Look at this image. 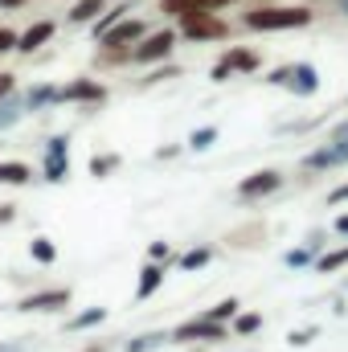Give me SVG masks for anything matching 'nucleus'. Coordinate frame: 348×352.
Returning a JSON list of instances; mask_svg holds the SVG:
<instances>
[{"label":"nucleus","mask_w":348,"mask_h":352,"mask_svg":"<svg viewBox=\"0 0 348 352\" xmlns=\"http://www.w3.org/2000/svg\"><path fill=\"white\" fill-rule=\"evenodd\" d=\"M226 4H234V0H213V8H226Z\"/></svg>","instance_id":"a19ab883"},{"label":"nucleus","mask_w":348,"mask_h":352,"mask_svg":"<svg viewBox=\"0 0 348 352\" xmlns=\"http://www.w3.org/2000/svg\"><path fill=\"white\" fill-rule=\"evenodd\" d=\"M21 4H29V0H0V8H21Z\"/></svg>","instance_id":"4c0bfd02"},{"label":"nucleus","mask_w":348,"mask_h":352,"mask_svg":"<svg viewBox=\"0 0 348 352\" xmlns=\"http://www.w3.org/2000/svg\"><path fill=\"white\" fill-rule=\"evenodd\" d=\"M45 102H62V90L58 87H33L29 90V98H25L29 111H37V107H45Z\"/></svg>","instance_id":"a211bd4d"},{"label":"nucleus","mask_w":348,"mask_h":352,"mask_svg":"<svg viewBox=\"0 0 348 352\" xmlns=\"http://www.w3.org/2000/svg\"><path fill=\"white\" fill-rule=\"evenodd\" d=\"M221 62L230 66V74H234V70H238V74H254V70H259V54H250V50H230Z\"/></svg>","instance_id":"4468645a"},{"label":"nucleus","mask_w":348,"mask_h":352,"mask_svg":"<svg viewBox=\"0 0 348 352\" xmlns=\"http://www.w3.org/2000/svg\"><path fill=\"white\" fill-rule=\"evenodd\" d=\"M336 140H348V123H340V127H336Z\"/></svg>","instance_id":"58836bf2"},{"label":"nucleus","mask_w":348,"mask_h":352,"mask_svg":"<svg viewBox=\"0 0 348 352\" xmlns=\"http://www.w3.org/2000/svg\"><path fill=\"white\" fill-rule=\"evenodd\" d=\"M303 164H307V168H340V164H348V140H336V144L312 152Z\"/></svg>","instance_id":"6e6552de"},{"label":"nucleus","mask_w":348,"mask_h":352,"mask_svg":"<svg viewBox=\"0 0 348 352\" xmlns=\"http://www.w3.org/2000/svg\"><path fill=\"white\" fill-rule=\"evenodd\" d=\"M8 50H17V33L0 25V54H8Z\"/></svg>","instance_id":"7c9ffc66"},{"label":"nucleus","mask_w":348,"mask_h":352,"mask_svg":"<svg viewBox=\"0 0 348 352\" xmlns=\"http://www.w3.org/2000/svg\"><path fill=\"white\" fill-rule=\"evenodd\" d=\"M234 316H238V299H221L217 307L205 311V320H217V324H226V320H234Z\"/></svg>","instance_id":"5701e85b"},{"label":"nucleus","mask_w":348,"mask_h":352,"mask_svg":"<svg viewBox=\"0 0 348 352\" xmlns=\"http://www.w3.org/2000/svg\"><path fill=\"white\" fill-rule=\"evenodd\" d=\"M164 8L184 21V16H197V12H213V0H164Z\"/></svg>","instance_id":"2eb2a0df"},{"label":"nucleus","mask_w":348,"mask_h":352,"mask_svg":"<svg viewBox=\"0 0 348 352\" xmlns=\"http://www.w3.org/2000/svg\"><path fill=\"white\" fill-rule=\"evenodd\" d=\"M87 352H102V349H87Z\"/></svg>","instance_id":"79ce46f5"},{"label":"nucleus","mask_w":348,"mask_h":352,"mask_svg":"<svg viewBox=\"0 0 348 352\" xmlns=\"http://www.w3.org/2000/svg\"><path fill=\"white\" fill-rule=\"evenodd\" d=\"M66 168H70V140L66 135H54L50 148H45V180H66Z\"/></svg>","instance_id":"20e7f679"},{"label":"nucleus","mask_w":348,"mask_h":352,"mask_svg":"<svg viewBox=\"0 0 348 352\" xmlns=\"http://www.w3.org/2000/svg\"><path fill=\"white\" fill-rule=\"evenodd\" d=\"M107 320V307H90V311H83V316H74L66 328L70 332H83V328H94V324H102Z\"/></svg>","instance_id":"aec40b11"},{"label":"nucleus","mask_w":348,"mask_h":352,"mask_svg":"<svg viewBox=\"0 0 348 352\" xmlns=\"http://www.w3.org/2000/svg\"><path fill=\"white\" fill-rule=\"evenodd\" d=\"M316 246H320V242H312V246H303V250H287V258H283V263H287V266H307Z\"/></svg>","instance_id":"c85d7f7f"},{"label":"nucleus","mask_w":348,"mask_h":352,"mask_svg":"<svg viewBox=\"0 0 348 352\" xmlns=\"http://www.w3.org/2000/svg\"><path fill=\"white\" fill-rule=\"evenodd\" d=\"M173 340H226V328L217 324V320H188V324H180L173 332Z\"/></svg>","instance_id":"39448f33"},{"label":"nucleus","mask_w":348,"mask_h":352,"mask_svg":"<svg viewBox=\"0 0 348 352\" xmlns=\"http://www.w3.org/2000/svg\"><path fill=\"white\" fill-rule=\"evenodd\" d=\"M213 258V250L209 246H197V250H188V254H180V270H201V266Z\"/></svg>","instance_id":"4be33fe9"},{"label":"nucleus","mask_w":348,"mask_h":352,"mask_svg":"<svg viewBox=\"0 0 348 352\" xmlns=\"http://www.w3.org/2000/svg\"><path fill=\"white\" fill-rule=\"evenodd\" d=\"M180 33H184L188 41H221L230 29H226V21H217L213 12H197V16H184V21H180Z\"/></svg>","instance_id":"f03ea898"},{"label":"nucleus","mask_w":348,"mask_h":352,"mask_svg":"<svg viewBox=\"0 0 348 352\" xmlns=\"http://www.w3.org/2000/svg\"><path fill=\"white\" fill-rule=\"evenodd\" d=\"M29 254H33L37 263H54V258H58V246H54L50 238H33V242H29Z\"/></svg>","instance_id":"412c9836"},{"label":"nucleus","mask_w":348,"mask_h":352,"mask_svg":"<svg viewBox=\"0 0 348 352\" xmlns=\"http://www.w3.org/2000/svg\"><path fill=\"white\" fill-rule=\"evenodd\" d=\"M279 184H283V176L274 173V168H266V173L246 176V180L238 184V197H242V201H254V197H266V192H274Z\"/></svg>","instance_id":"0eeeda50"},{"label":"nucleus","mask_w":348,"mask_h":352,"mask_svg":"<svg viewBox=\"0 0 348 352\" xmlns=\"http://www.w3.org/2000/svg\"><path fill=\"white\" fill-rule=\"evenodd\" d=\"M160 258H168V242H152V263H160Z\"/></svg>","instance_id":"72a5a7b5"},{"label":"nucleus","mask_w":348,"mask_h":352,"mask_svg":"<svg viewBox=\"0 0 348 352\" xmlns=\"http://www.w3.org/2000/svg\"><path fill=\"white\" fill-rule=\"evenodd\" d=\"M340 201H348V184H340V188L328 197V205H340Z\"/></svg>","instance_id":"f704fd0d"},{"label":"nucleus","mask_w":348,"mask_h":352,"mask_svg":"<svg viewBox=\"0 0 348 352\" xmlns=\"http://www.w3.org/2000/svg\"><path fill=\"white\" fill-rule=\"evenodd\" d=\"M144 37V21H119V25H111L98 41L107 45V50H123V45H135Z\"/></svg>","instance_id":"423d86ee"},{"label":"nucleus","mask_w":348,"mask_h":352,"mask_svg":"<svg viewBox=\"0 0 348 352\" xmlns=\"http://www.w3.org/2000/svg\"><path fill=\"white\" fill-rule=\"evenodd\" d=\"M156 344H164V336H160V332H152V336H140V340H131V344H127V352H148V349H156Z\"/></svg>","instance_id":"c756f323"},{"label":"nucleus","mask_w":348,"mask_h":352,"mask_svg":"<svg viewBox=\"0 0 348 352\" xmlns=\"http://www.w3.org/2000/svg\"><path fill=\"white\" fill-rule=\"evenodd\" d=\"M33 173H29V164H21V160H4L0 164V184H29Z\"/></svg>","instance_id":"dca6fc26"},{"label":"nucleus","mask_w":348,"mask_h":352,"mask_svg":"<svg viewBox=\"0 0 348 352\" xmlns=\"http://www.w3.org/2000/svg\"><path fill=\"white\" fill-rule=\"evenodd\" d=\"M21 115H25V102H21V98H12V94H8V98H0V131H4V127H12Z\"/></svg>","instance_id":"6ab92c4d"},{"label":"nucleus","mask_w":348,"mask_h":352,"mask_svg":"<svg viewBox=\"0 0 348 352\" xmlns=\"http://www.w3.org/2000/svg\"><path fill=\"white\" fill-rule=\"evenodd\" d=\"M213 140H217V127H201V131H193V135H188V148H193V152H205Z\"/></svg>","instance_id":"393cba45"},{"label":"nucleus","mask_w":348,"mask_h":352,"mask_svg":"<svg viewBox=\"0 0 348 352\" xmlns=\"http://www.w3.org/2000/svg\"><path fill=\"white\" fill-rule=\"evenodd\" d=\"M12 213H17V205H0V226H8V221H12Z\"/></svg>","instance_id":"c9c22d12"},{"label":"nucleus","mask_w":348,"mask_h":352,"mask_svg":"<svg viewBox=\"0 0 348 352\" xmlns=\"http://www.w3.org/2000/svg\"><path fill=\"white\" fill-rule=\"evenodd\" d=\"M102 98H107V90L98 82H90V78H78V82H70L62 90V102H102Z\"/></svg>","instance_id":"f8f14e48"},{"label":"nucleus","mask_w":348,"mask_h":352,"mask_svg":"<svg viewBox=\"0 0 348 352\" xmlns=\"http://www.w3.org/2000/svg\"><path fill=\"white\" fill-rule=\"evenodd\" d=\"M283 87H291L295 94H303V98H307V94H316V90H320L316 66H312V62H299V66H291V70H287V82H283Z\"/></svg>","instance_id":"1a4fd4ad"},{"label":"nucleus","mask_w":348,"mask_h":352,"mask_svg":"<svg viewBox=\"0 0 348 352\" xmlns=\"http://www.w3.org/2000/svg\"><path fill=\"white\" fill-rule=\"evenodd\" d=\"M102 8H107V0H78V4L70 8V21H74V25H83V21H94Z\"/></svg>","instance_id":"f3484780"},{"label":"nucleus","mask_w":348,"mask_h":352,"mask_svg":"<svg viewBox=\"0 0 348 352\" xmlns=\"http://www.w3.org/2000/svg\"><path fill=\"white\" fill-rule=\"evenodd\" d=\"M12 87H17V78H12V74H0V98H8Z\"/></svg>","instance_id":"473e14b6"},{"label":"nucleus","mask_w":348,"mask_h":352,"mask_svg":"<svg viewBox=\"0 0 348 352\" xmlns=\"http://www.w3.org/2000/svg\"><path fill=\"white\" fill-rule=\"evenodd\" d=\"M173 45H176V33H173V29H160V33H152L144 45H135V50H131V58L148 66V62H160V58H168V54H173Z\"/></svg>","instance_id":"7ed1b4c3"},{"label":"nucleus","mask_w":348,"mask_h":352,"mask_svg":"<svg viewBox=\"0 0 348 352\" xmlns=\"http://www.w3.org/2000/svg\"><path fill=\"white\" fill-rule=\"evenodd\" d=\"M70 303V291L66 287H58V291H41V295H29L17 311H58V307H66Z\"/></svg>","instance_id":"9d476101"},{"label":"nucleus","mask_w":348,"mask_h":352,"mask_svg":"<svg viewBox=\"0 0 348 352\" xmlns=\"http://www.w3.org/2000/svg\"><path fill=\"white\" fill-rule=\"evenodd\" d=\"M123 12H127V4H115V8H111V12H107L102 21H94V37H102V33H107L111 25H119V21H123Z\"/></svg>","instance_id":"b1692460"},{"label":"nucleus","mask_w":348,"mask_h":352,"mask_svg":"<svg viewBox=\"0 0 348 352\" xmlns=\"http://www.w3.org/2000/svg\"><path fill=\"white\" fill-rule=\"evenodd\" d=\"M262 328V316H238V320H234V332H238V336H250V332H259Z\"/></svg>","instance_id":"cd10ccee"},{"label":"nucleus","mask_w":348,"mask_h":352,"mask_svg":"<svg viewBox=\"0 0 348 352\" xmlns=\"http://www.w3.org/2000/svg\"><path fill=\"white\" fill-rule=\"evenodd\" d=\"M0 352H25L21 344H0Z\"/></svg>","instance_id":"ea45409f"},{"label":"nucleus","mask_w":348,"mask_h":352,"mask_svg":"<svg viewBox=\"0 0 348 352\" xmlns=\"http://www.w3.org/2000/svg\"><path fill=\"white\" fill-rule=\"evenodd\" d=\"M50 37H54V21H37V25H29V29L17 37V50H21V54H33V50H41Z\"/></svg>","instance_id":"9b49d317"},{"label":"nucleus","mask_w":348,"mask_h":352,"mask_svg":"<svg viewBox=\"0 0 348 352\" xmlns=\"http://www.w3.org/2000/svg\"><path fill=\"white\" fill-rule=\"evenodd\" d=\"M312 336H316V328H307V332H291L287 340H291V344H312Z\"/></svg>","instance_id":"2f4dec72"},{"label":"nucleus","mask_w":348,"mask_h":352,"mask_svg":"<svg viewBox=\"0 0 348 352\" xmlns=\"http://www.w3.org/2000/svg\"><path fill=\"white\" fill-rule=\"evenodd\" d=\"M336 234H348V213L345 217H336Z\"/></svg>","instance_id":"e433bc0d"},{"label":"nucleus","mask_w":348,"mask_h":352,"mask_svg":"<svg viewBox=\"0 0 348 352\" xmlns=\"http://www.w3.org/2000/svg\"><path fill=\"white\" fill-rule=\"evenodd\" d=\"M242 21H246V29L270 33V29H299V25L312 21V12H307V8H254V12H246Z\"/></svg>","instance_id":"f257e3e1"},{"label":"nucleus","mask_w":348,"mask_h":352,"mask_svg":"<svg viewBox=\"0 0 348 352\" xmlns=\"http://www.w3.org/2000/svg\"><path fill=\"white\" fill-rule=\"evenodd\" d=\"M340 266H348V246L336 250V254H324V258H320V270H324V274H332V270H340Z\"/></svg>","instance_id":"bb28decb"},{"label":"nucleus","mask_w":348,"mask_h":352,"mask_svg":"<svg viewBox=\"0 0 348 352\" xmlns=\"http://www.w3.org/2000/svg\"><path fill=\"white\" fill-rule=\"evenodd\" d=\"M164 283V266L160 263H148L140 270V287H135V299H148V295H156V287Z\"/></svg>","instance_id":"ddd939ff"},{"label":"nucleus","mask_w":348,"mask_h":352,"mask_svg":"<svg viewBox=\"0 0 348 352\" xmlns=\"http://www.w3.org/2000/svg\"><path fill=\"white\" fill-rule=\"evenodd\" d=\"M119 168V156H94L90 160V176H107V173H115Z\"/></svg>","instance_id":"a878e982"}]
</instances>
